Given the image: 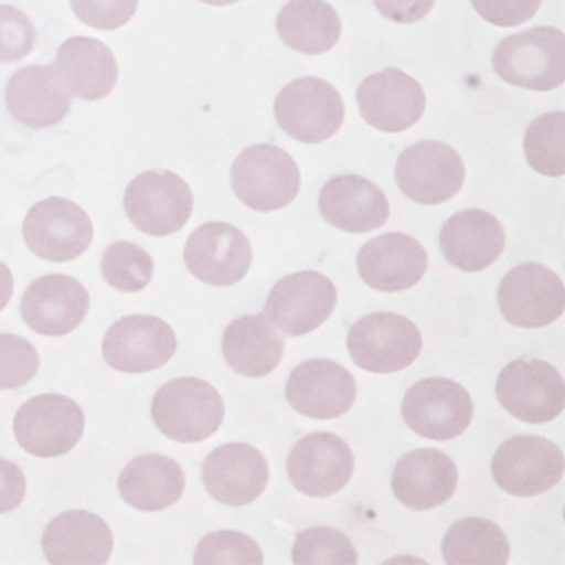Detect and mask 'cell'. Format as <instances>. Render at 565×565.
Masks as SVG:
<instances>
[{
  "label": "cell",
  "mask_w": 565,
  "mask_h": 565,
  "mask_svg": "<svg viewBox=\"0 0 565 565\" xmlns=\"http://www.w3.org/2000/svg\"><path fill=\"white\" fill-rule=\"evenodd\" d=\"M498 76L521 89H558L565 82V34L554 26H533L501 40L492 55Z\"/></svg>",
  "instance_id": "1"
},
{
  "label": "cell",
  "mask_w": 565,
  "mask_h": 565,
  "mask_svg": "<svg viewBox=\"0 0 565 565\" xmlns=\"http://www.w3.org/2000/svg\"><path fill=\"white\" fill-rule=\"evenodd\" d=\"M151 417L161 434L180 444L206 441L225 420V402L207 381L180 377L154 394Z\"/></svg>",
  "instance_id": "2"
},
{
  "label": "cell",
  "mask_w": 565,
  "mask_h": 565,
  "mask_svg": "<svg viewBox=\"0 0 565 565\" xmlns=\"http://www.w3.org/2000/svg\"><path fill=\"white\" fill-rule=\"evenodd\" d=\"M300 170L285 149L274 143L250 146L231 168L232 191L255 212H277L300 193Z\"/></svg>",
  "instance_id": "3"
},
{
  "label": "cell",
  "mask_w": 565,
  "mask_h": 565,
  "mask_svg": "<svg viewBox=\"0 0 565 565\" xmlns=\"http://www.w3.org/2000/svg\"><path fill=\"white\" fill-rule=\"evenodd\" d=\"M125 212L130 223L149 236L162 238L180 232L193 215V191L170 170H149L136 175L125 191Z\"/></svg>",
  "instance_id": "4"
},
{
  "label": "cell",
  "mask_w": 565,
  "mask_h": 565,
  "mask_svg": "<svg viewBox=\"0 0 565 565\" xmlns=\"http://www.w3.org/2000/svg\"><path fill=\"white\" fill-rule=\"evenodd\" d=\"M348 349L360 370L396 373L418 359L423 335L407 317L380 311L354 322L349 330Z\"/></svg>",
  "instance_id": "5"
},
{
  "label": "cell",
  "mask_w": 565,
  "mask_h": 565,
  "mask_svg": "<svg viewBox=\"0 0 565 565\" xmlns=\"http://www.w3.org/2000/svg\"><path fill=\"white\" fill-rule=\"evenodd\" d=\"M276 119L287 136L302 143H321L341 129L345 104L340 90L321 77L290 82L276 98Z\"/></svg>",
  "instance_id": "6"
},
{
  "label": "cell",
  "mask_w": 565,
  "mask_h": 565,
  "mask_svg": "<svg viewBox=\"0 0 565 565\" xmlns=\"http://www.w3.org/2000/svg\"><path fill=\"white\" fill-rule=\"evenodd\" d=\"M473 399L457 381L428 377L405 392L402 417L409 430L434 441L462 436L473 420Z\"/></svg>",
  "instance_id": "7"
},
{
  "label": "cell",
  "mask_w": 565,
  "mask_h": 565,
  "mask_svg": "<svg viewBox=\"0 0 565 565\" xmlns=\"http://www.w3.org/2000/svg\"><path fill=\"white\" fill-rule=\"evenodd\" d=\"M490 468L503 492L533 498L553 490L564 479V452L545 437H511L498 447Z\"/></svg>",
  "instance_id": "8"
},
{
  "label": "cell",
  "mask_w": 565,
  "mask_h": 565,
  "mask_svg": "<svg viewBox=\"0 0 565 565\" xmlns=\"http://www.w3.org/2000/svg\"><path fill=\"white\" fill-rule=\"evenodd\" d=\"M495 396L501 407L522 423H553L564 413V377L543 360H514L501 370Z\"/></svg>",
  "instance_id": "9"
},
{
  "label": "cell",
  "mask_w": 565,
  "mask_h": 565,
  "mask_svg": "<svg viewBox=\"0 0 565 565\" xmlns=\"http://www.w3.org/2000/svg\"><path fill=\"white\" fill-rule=\"evenodd\" d=\"M82 407L61 394H42L21 405L13 434L23 449L40 458L63 457L84 436Z\"/></svg>",
  "instance_id": "10"
},
{
  "label": "cell",
  "mask_w": 565,
  "mask_h": 565,
  "mask_svg": "<svg viewBox=\"0 0 565 565\" xmlns=\"http://www.w3.org/2000/svg\"><path fill=\"white\" fill-rule=\"evenodd\" d=\"M338 302L334 282L319 271L290 274L274 285L264 316L289 338L311 334L332 317Z\"/></svg>",
  "instance_id": "11"
},
{
  "label": "cell",
  "mask_w": 565,
  "mask_h": 565,
  "mask_svg": "<svg viewBox=\"0 0 565 565\" xmlns=\"http://www.w3.org/2000/svg\"><path fill=\"white\" fill-rule=\"evenodd\" d=\"M396 181L407 199L437 206L462 191L466 167L457 149L444 141H417L399 154Z\"/></svg>",
  "instance_id": "12"
},
{
  "label": "cell",
  "mask_w": 565,
  "mask_h": 565,
  "mask_svg": "<svg viewBox=\"0 0 565 565\" xmlns=\"http://www.w3.org/2000/svg\"><path fill=\"white\" fill-rule=\"evenodd\" d=\"M23 238L36 257L50 263H68L89 249L93 223L76 202L50 196L26 213Z\"/></svg>",
  "instance_id": "13"
},
{
  "label": "cell",
  "mask_w": 565,
  "mask_h": 565,
  "mask_svg": "<svg viewBox=\"0 0 565 565\" xmlns=\"http://www.w3.org/2000/svg\"><path fill=\"white\" fill-rule=\"evenodd\" d=\"M498 303L513 327H548L564 316V281L543 264H521L501 279Z\"/></svg>",
  "instance_id": "14"
},
{
  "label": "cell",
  "mask_w": 565,
  "mask_h": 565,
  "mask_svg": "<svg viewBox=\"0 0 565 565\" xmlns=\"http://www.w3.org/2000/svg\"><path fill=\"white\" fill-rule=\"evenodd\" d=\"M183 257L186 268L199 281L212 287H232L247 276L253 247L236 226L212 221L189 236Z\"/></svg>",
  "instance_id": "15"
},
{
  "label": "cell",
  "mask_w": 565,
  "mask_h": 565,
  "mask_svg": "<svg viewBox=\"0 0 565 565\" xmlns=\"http://www.w3.org/2000/svg\"><path fill=\"white\" fill-rule=\"evenodd\" d=\"M287 471L298 492L309 498H330L353 479V450L340 436L316 431L290 450Z\"/></svg>",
  "instance_id": "16"
},
{
  "label": "cell",
  "mask_w": 565,
  "mask_h": 565,
  "mask_svg": "<svg viewBox=\"0 0 565 565\" xmlns=\"http://www.w3.org/2000/svg\"><path fill=\"white\" fill-rule=\"evenodd\" d=\"M178 351L170 324L159 317H125L104 335L103 354L109 367L122 373H148L164 366Z\"/></svg>",
  "instance_id": "17"
},
{
  "label": "cell",
  "mask_w": 565,
  "mask_h": 565,
  "mask_svg": "<svg viewBox=\"0 0 565 565\" xmlns=\"http://www.w3.org/2000/svg\"><path fill=\"white\" fill-rule=\"evenodd\" d=\"M360 116L381 132H404L424 116L426 95L417 79L398 68L367 76L356 90Z\"/></svg>",
  "instance_id": "18"
},
{
  "label": "cell",
  "mask_w": 565,
  "mask_h": 565,
  "mask_svg": "<svg viewBox=\"0 0 565 565\" xmlns=\"http://www.w3.org/2000/svg\"><path fill=\"white\" fill-rule=\"evenodd\" d=\"M285 396L303 417L332 420L353 407L356 381L334 360H306L290 373Z\"/></svg>",
  "instance_id": "19"
},
{
  "label": "cell",
  "mask_w": 565,
  "mask_h": 565,
  "mask_svg": "<svg viewBox=\"0 0 565 565\" xmlns=\"http://www.w3.org/2000/svg\"><path fill=\"white\" fill-rule=\"evenodd\" d=\"M268 479V460L253 445H221L202 466L207 494L228 508H244L260 498Z\"/></svg>",
  "instance_id": "20"
},
{
  "label": "cell",
  "mask_w": 565,
  "mask_h": 565,
  "mask_svg": "<svg viewBox=\"0 0 565 565\" xmlns=\"http://www.w3.org/2000/svg\"><path fill=\"white\" fill-rule=\"evenodd\" d=\"M89 311V292L74 277L52 274L36 279L21 300L26 327L42 335L74 332Z\"/></svg>",
  "instance_id": "21"
},
{
  "label": "cell",
  "mask_w": 565,
  "mask_h": 565,
  "mask_svg": "<svg viewBox=\"0 0 565 565\" xmlns=\"http://www.w3.org/2000/svg\"><path fill=\"white\" fill-rule=\"evenodd\" d=\"M356 266L367 287L381 292H399L423 279L428 270V255L413 236L391 232L370 239L360 249Z\"/></svg>",
  "instance_id": "22"
},
{
  "label": "cell",
  "mask_w": 565,
  "mask_h": 565,
  "mask_svg": "<svg viewBox=\"0 0 565 565\" xmlns=\"http://www.w3.org/2000/svg\"><path fill=\"white\" fill-rule=\"evenodd\" d=\"M457 487V463L444 450H412L399 458L392 473V492L413 511L441 508L455 495Z\"/></svg>",
  "instance_id": "23"
},
{
  "label": "cell",
  "mask_w": 565,
  "mask_h": 565,
  "mask_svg": "<svg viewBox=\"0 0 565 565\" xmlns=\"http://www.w3.org/2000/svg\"><path fill=\"white\" fill-rule=\"evenodd\" d=\"M71 106V90L58 79L53 66H25L8 82V111L29 129L55 127L68 116Z\"/></svg>",
  "instance_id": "24"
},
{
  "label": "cell",
  "mask_w": 565,
  "mask_h": 565,
  "mask_svg": "<svg viewBox=\"0 0 565 565\" xmlns=\"http://www.w3.org/2000/svg\"><path fill=\"white\" fill-rule=\"evenodd\" d=\"M319 210L328 225L351 234L381 228L391 217V204L373 181L362 175H338L322 186Z\"/></svg>",
  "instance_id": "25"
},
{
  "label": "cell",
  "mask_w": 565,
  "mask_h": 565,
  "mask_svg": "<svg viewBox=\"0 0 565 565\" xmlns=\"http://www.w3.org/2000/svg\"><path fill=\"white\" fill-rule=\"evenodd\" d=\"M44 556L53 565L108 564L114 535L108 524L87 511L55 516L42 535Z\"/></svg>",
  "instance_id": "26"
},
{
  "label": "cell",
  "mask_w": 565,
  "mask_h": 565,
  "mask_svg": "<svg viewBox=\"0 0 565 565\" xmlns=\"http://www.w3.org/2000/svg\"><path fill=\"white\" fill-rule=\"evenodd\" d=\"M444 257L469 274L487 270L505 249V231L500 221L482 210H466L445 223L439 236Z\"/></svg>",
  "instance_id": "27"
},
{
  "label": "cell",
  "mask_w": 565,
  "mask_h": 565,
  "mask_svg": "<svg viewBox=\"0 0 565 565\" xmlns=\"http://www.w3.org/2000/svg\"><path fill=\"white\" fill-rule=\"evenodd\" d=\"M53 71L72 97L97 103L108 97L119 77V66L100 40L74 36L58 47Z\"/></svg>",
  "instance_id": "28"
},
{
  "label": "cell",
  "mask_w": 565,
  "mask_h": 565,
  "mask_svg": "<svg viewBox=\"0 0 565 565\" xmlns=\"http://www.w3.org/2000/svg\"><path fill=\"white\" fill-rule=\"evenodd\" d=\"M285 353L279 328L266 316H245L232 321L223 334V356L244 377H266Z\"/></svg>",
  "instance_id": "29"
},
{
  "label": "cell",
  "mask_w": 565,
  "mask_h": 565,
  "mask_svg": "<svg viewBox=\"0 0 565 565\" xmlns=\"http://www.w3.org/2000/svg\"><path fill=\"white\" fill-rule=\"evenodd\" d=\"M185 492V471L172 458L141 455L122 469L119 494L130 508L157 513L172 508Z\"/></svg>",
  "instance_id": "30"
},
{
  "label": "cell",
  "mask_w": 565,
  "mask_h": 565,
  "mask_svg": "<svg viewBox=\"0 0 565 565\" xmlns=\"http://www.w3.org/2000/svg\"><path fill=\"white\" fill-rule=\"evenodd\" d=\"M282 44L303 55L330 52L341 36V20L324 0H290L277 13Z\"/></svg>",
  "instance_id": "31"
},
{
  "label": "cell",
  "mask_w": 565,
  "mask_h": 565,
  "mask_svg": "<svg viewBox=\"0 0 565 565\" xmlns=\"http://www.w3.org/2000/svg\"><path fill=\"white\" fill-rule=\"evenodd\" d=\"M441 554L449 565H505L511 546L498 524L469 516L455 522L445 533Z\"/></svg>",
  "instance_id": "32"
},
{
  "label": "cell",
  "mask_w": 565,
  "mask_h": 565,
  "mask_svg": "<svg viewBox=\"0 0 565 565\" xmlns=\"http://www.w3.org/2000/svg\"><path fill=\"white\" fill-rule=\"evenodd\" d=\"M524 153L535 172L548 178L565 174V114L562 109L532 121L524 136Z\"/></svg>",
  "instance_id": "33"
},
{
  "label": "cell",
  "mask_w": 565,
  "mask_h": 565,
  "mask_svg": "<svg viewBox=\"0 0 565 565\" xmlns=\"http://www.w3.org/2000/svg\"><path fill=\"white\" fill-rule=\"evenodd\" d=\"M100 270L114 289L140 292L153 277L154 263L148 250L130 242H116L104 250Z\"/></svg>",
  "instance_id": "34"
},
{
  "label": "cell",
  "mask_w": 565,
  "mask_h": 565,
  "mask_svg": "<svg viewBox=\"0 0 565 565\" xmlns=\"http://www.w3.org/2000/svg\"><path fill=\"white\" fill-rule=\"evenodd\" d=\"M296 565H354L359 554L345 533L334 527H309L298 533L292 546Z\"/></svg>",
  "instance_id": "35"
},
{
  "label": "cell",
  "mask_w": 565,
  "mask_h": 565,
  "mask_svg": "<svg viewBox=\"0 0 565 565\" xmlns=\"http://www.w3.org/2000/svg\"><path fill=\"white\" fill-rule=\"evenodd\" d=\"M263 562V548L257 541L234 530L210 533L194 553V564L199 565H260Z\"/></svg>",
  "instance_id": "36"
},
{
  "label": "cell",
  "mask_w": 565,
  "mask_h": 565,
  "mask_svg": "<svg viewBox=\"0 0 565 565\" xmlns=\"http://www.w3.org/2000/svg\"><path fill=\"white\" fill-rule=\"evenodd\" d=\"M40 356L21 335L0 334V391L25 386L39 373Z\"/></svg>",
  "instance_id": "37"
},
{
  "label": "cell",
  "mask_w": 565,
  "mask_h": 565,
  "mask_svg": "<svg viewBox=\"0 0 565 565\" xmlns=\"http://www.w3.org/2000/svg\"><path fill=\"white\" fill-rule=\"evenodd\" d=\"M36 31L25 13L0 4V63H18L33 52Z\"/></svg>",
  "instance_id": "38"
},
{
  "label": "cell",
  "mask_w": 565,
  "mask_h": 565,
  "mask_svg": "<svg viewBox=\"0 0 565 565\" xmlns=\"http://www.w3.org/2000/svg\"><path fill=\"white\" fill-rule=\"evenodd\" d=\"M71 7L85 25L116 31L135 18L138 0H71Z\"/></svg>",
  "instance_id": "39"
},
{
  "label": "cell",
  "mask_w": 565,
  "mask_h": 565,
  "mask_svg": "<svg viewBox=\"0 0 565 565\" xmlns=\"http://www.w3.org/2000/svg\"><path fill=\"white\" fill-rule=\"evenodd\" d=\"M543 0H471L482 20L495 26H519L532 20Z\"/></svg>",
  "instance_id": "40"
},
{
  "label": "cell",
  "mask_w": 565,
  "mask_h": 565,
  "mask_svg": "<svg viewBox=\"0 0 565 565\" xmlns=\"http://www.w3.org/2000/svg\"><path fill=\"white\" fill-rule=\"evenodd\" d=\"M26 494V481L20 466L0 458V514L20 508Z\"/></svg>",
  "instance_id": "41"
},
{
  "label": "cell",
  "mask_w": 565,
  "mask_h": 565,
  "mask_svg": "<svg viewBox=\"0 0 565 565\" xmlns=\"http://www.w3.org/2000/svg\"><path fill=\"white\" fill-rule=\"evenodd\" d=\"M373 4L386 20L409 25L424 20L431 12L436 0H373Z\"/></svg>",
  "instance_id": "42"
},
{
  "label": "cell",
  "mask_w": 565,
  "mask_h": 565,
  "mask_svg": "<svg viewBox=\"0 0 565 565\" xmlns=\"http://www.w3.org/2000/svg\"><path fill=\"white\" fill-rule=\"evenodd\" d=\"M13 295V276L4 263H0V311L7 308Z\"/></svg>",
  "instance_id": "43"
},
{
  "label": "cell",
  "mask_w": 565,
  "mask_h": 565,
  "mask_svg": "<svg viewBox=\"0 0 565 565\" xmlns=\"http://www.w3.org/2000/svg\"><path fill=\"white\" fill-rule=\"evenodd\" d=\"M199 2L212 4V7H228V4H234V2H239V0H199Z\"/></svg>",
  "instance_id": "44"
}]
</instances>
